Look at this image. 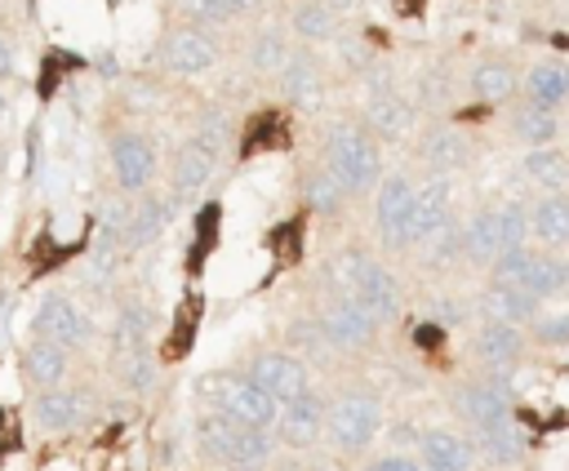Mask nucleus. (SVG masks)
Returning a JSON list of instances; mask_svg holds the SVG:
<instances>
[{
  "label": "nucleus",
  "mask_w": 569,
  "mask_h": 471,
  "mask_svg": "<svg viewBox=\"0 0 569 471\" xmlns=\"http://www.w3.org/2000/svg\"><path fill=\"white\" fill-rule=\"evenodd\" d=\"M267 249L280 258V262H298L302 258V222H280L271 236H267Z\"/></svg>",
  "instance_id": "obj_41"
},
{
  "label": "nucleus",
  "mask_w": 569,
  "mask_h": 471,
  "mask_svg": "<svg viewBox=\"0 0 569 471\" xmlns=\"http://www.w3.org/2000/svg\"><path fill=\"white\" fill-rule=\"evenodd\" d=\"M325 169L342 182L347 196H365L378 182V169H382L373 133L360 129V124H333L329 142H325Z\"/></svg>",
  "instance_id": "obj_2"
},
{
  "label": "nucleus",
  "mask_w": 569,
  "mask_h": 471,
  "mask_svg": "<svg viewBox=\"0 0 569 471\" xmlns=\"http://www.w3.org/2000/svg\"><path fill=\"white\" fill-rule=\"evenodd\" d=\"M507 249H511V236H507V209H502V204L480 209V213L467 222V262L493 267Z\"/></svg>",
  "instance_id": "obj_15"
},
{
  "label": "nucleus",
  "mask_w": 569,
  "mask_h": 471,
  "mask_svg": "<svg viewBox=\"0 0 569 471\" xmlns=\"http://www.w3.org/2000/svg\"><path fill=\"white\" fill-rule=\"evenodd\" d=\"M120 382L129 391H147L156 382V360L151 351H133V355H120Z\"/></svg>",
  "instance_id": "obj_40"
},
{
  "label": "nucleus",
  "mask_w": 569,
  "mask_h": 471,
  "mask_svg": "<svg viewBox=\"0 0 569 471\" xmlns=\"http://www.w3.org/2000/svg\"><path fill=\"white\" fill-rule=\"evenodd\" d=\"M280 89H284L289 98H316V89H320V67H316V58H311V53H289V62H284V71H280Z\"/></svg>",
  "instance_id": "obj_35"
},
{
  "label": "nucleus",
  "mask_w": 569,
  "mask_h": 471,
  "mask_svg": "<svg viewBox=\"0 0 569 471\" xmlns=\"http://www.w3.org/2000/svg\"><path fill=\"white\" fill-rule=\"evenodd\" d=\"M147 307L138 298H124L120 302V315H116V355H133V351H147Z\"/></svg>",
  "instance_id": "obj_32"
},
{
  "label": "nucleus",
  "mask_w": 569,
  "mask_h": 471,
  "mask_svg": "<svg viewBox=\"0 0 569 471\" xmlns=\"http://www.w3.org/2000/svg\"><path fill=\"white\" fill-rule=\"evenodd\" d=\"M31 329H36V338L58 342V347H67V351L80 347V342L89 338V320H84V311H80L71 298H62V293H53V298H44V302L36 307Z\"/></svg>",
  "instance_id": "obj_11"
},
{
  "label": "nucleus",
  "mask_w": 569,
  "mask_h": 471,
  "mask_svg": "<svg viewBox=\"0 0 569 471\" xmlns=\"http://www.w3.org/2000/svg\"><path fill=\"white\" fill-rule=\"evenodd\" d=\"M213 58H218V44H213V36H209L204 27H196V22L169 31L164 44H160V62H164L169 71H178V76H200V71L213 67Z\"/></svg>",
  "instance_id": "obj_10"
},
{
  "label": "nucleus",
  "mask_w": 569,
  "mask_h": 471,
  "mask_svg": "<svg viewBox=\"0 0 569 471\" xmlns=\"http://www.w3.org/2000/svg\"><path fill=\"white\" fill-rule=\"evenodd\" d=\"M471 93H476L480 102H502V98L516 93V71H511L507 62H480V67L471 71Z\"/></svg>",
  "instance_id": "obj_33"
},
{
  "label": "nucleus",
  "mask_w": 569,
  "mask_h": 471,
  "mask_svg": "<svg viewBox=\"0 0 569 471\" xmlns=\"http://www.w3.org/2000/svg\"><path fill=\"white\" fill-rule=\"evenodd\" d=\"M493 275L498 280H511L520 289H529L533 298H560L565 293V262L547 253H533V249H507L498 262H493Z\"/></svg>",
  "instance_id": "obj_5"
},
{
  "label": "nucleus",
  "mask_w": 569,
  "mask_h": 471,
  "mask_svg": "<svg viewBox=\"0 0 569 471\" xmlns=\"http://www.w3.org/2000/svg\"><path fill=\"white\" fill-rule=\"evenodd\" d=\"M365 120H369V129H373L378 138H405L409 124H413V107H409L400 93H391V89L382 84L378 93H369Z\"/></svg>",
  "instance_id": "obj_21"
},
{
  "label": "nucleus",
  "mask_w": 569,
  "mask_h": 471,
  "mask_svg": "<svg viewBox=\"0 0 569 471\" xmlns=\"http://www.w3.org/2000/svg\"><path fill=\"white\" fill-rule=\"evenodd\" d=\"M227 4H231V9H236V13H244V9H249V4H253V0H227Z\"/></svg>",
  "instance_id": "obj_47"
},
{
  "label": "nucleus",
  "mask_w": 569,
  "mask_h": 471,
  "mask_svg": "<svg viewBox=\"0 0 569 471\" xmlns=\"http://www.w3.org/2000/svg\"><path fill=\"white\" fill-rule=\"evenodd\" d=\"M80 418H84V395L80 391H67V387H40V395H36V422H40V431H71V427H80Z\"/></svg>",
  "instance_id": "obj_19"
},
{
  "label": "nucleus",
  "mask_w": 569,
  "mask_h": 471,
  "mask_svg": "<svg viewBox=\"0 0 569 471\" xmlns=\"http://www.w3.org/2000/svg\"><path fill=\"white\" fill-rule=\"evenodd\" d=\"M111 169H116L120 191H142L156 178V147L142 133L124 129L111 138Z\"/></svg>",
  "instance_id": "obj_12"
},
{
  "label": "nucleus",
  "mask_w": 569,
  "mask_h": 471,
  "mask_svg": "<svg viewBox=\"0 0 569 471\" xmlns=\"http://www.w3.org/2000/svg\"><path fill=\"white\" fill-rule=\"evenodd\" d=\"M560 4H565V9H569V0H560Z\"/></svg>",
  "instance_id": "obj_51"
},
{
  "label": "nucleus",
  "mask_w": 569,
  "mask_h": 471,
  "mask_svg": "<svg viewBox=\"0 0 569 471\" xmlns=\"http://www.w3.org/2000/svg\"><path fill=\"white\" fill-rule=\"evenodd\" d=\"M173 209H178V196H147L142 204H133L129 213V231H124V249H142L151 244L169 222H173Z\"/></svg>",
  "instance_id": "obj_18"
},
{
  "label": "nucleus",
  "mask_w": 569,
  "mask_h": 471,
  "mask_svg": "<svg viewBox=\"0 0 569 471\" xmlns=\"http://www.w3.org/2000/svg\"><path fill=\"white\" fill-rule=\"evenodd\" d=\"M325 422H329V409L316 391H302L293 400L280 404V418H276V440L289 444V449H311L320 435H325Z\"/></svg>",
  "instance_id": "obj_9"
},
{
  "label": "nucleus",
  "mask_w": 569,
  "mask_h": 471,
  "mask_svg": "<svg viewBox=\"0 0 569 471\" xmlns=\"http://www.w3.org/2000/svg\"><path fill=\"white\" fill-rule=\"evenodd\" d=\"M529 240H538L542 249L569 244V200H565L560 191H547V196L529 209Z\"/></svg>",
  "instance_id": "obj_20"
},
{
  "label": "nucleus",
  "mask_w": 569,
  "mask_h": 471,
  "mask_svg": "<svg viewBox=\"0 0 569 471\" xmlns=\"http://www.w3.org/2000/svg\"><path fill=\"white\" fill-rule=\"evenodd\" d=\"M422 471H471V444L453 431L422 435Z\"/></svg>",
  "instance_id": "obj_25"
},
{
  "label": "nucleus",
  "mask_w": 569,
  "mask_h": 471,
  "mask_svg": "<svg viewBox=\"0 0 569 471\" xmlns=\"http://www.w3.org/2000/svg\"><path fill=\"white\" fill-rule=\"evenodd\" d=\"M4 116H9V98L0 93V124H4Z\"/></svg>",
  "instance_id": "obj_48"
},
{
  "label": "nucleus",
  "mask_w": 569,
  "mask_h": 471,
  "mask_svg": "<svg viewBox=\"0 0 569 471\" xmlns=\"http://www.w3.org/2000/svg\"><path fill=\"white\" fill-rule=\"evenodd\" d=\"M191 138H196V142H204L209 151H218V156H222V151H227V120H222L218 111H209V116L196 124V133H191Z\"/></svg>",
  "instance_id": "obj_44"
},
{
  "label": "nucleus",
  "mask_w": 569,
  "mask_h": 471,
  "mask_svg": "<svg viewBox=\"0 0 569 471\" xmlns=\"http://www.w3.org/2000/svg\"><path fill=\"white\" fill-rule=\"evenodd\" d=\"M476 355L489 369H511L520 360V329L502 324V320H485L480 333H476Z\"/></svg>",
  "instance_id": "obj_23"
},
{
  "label": "nucleus",
  "mask_w": 569,
  "mask_h": 471,
  "mask_svg": "<svg viewBox=\"0 0 569 471\" xmlns=\"http://www.w3.org/2000/svg\"><path fill=\"white\" fill-rule=\"evenodd\" d=\"M365 267H369V253H360V249L333 253V262H329V284H333V293H356Z\"/></svg>",
  "instance_id": "obj_38"
},
{
  "label": "nucleus",
  "mask_w": 569,
  "mask_h": 471,
  "mask_svg": "<svg viewBox=\"0 0 569 471\" xmlns=\"http://www.w3.org/2000/svg\"><path fill=\"white\" fill-rule=\"evenodd\" d=\"M365 471H422V462H413L405 453H387V458H373Z\"/></svg>",
  "instance_id": "obj_45"
},
{
  "label": "nucleus",
  "mask_w": 569,
  "mask_h": 471,
  "mask_svg": "<svg viewBox=\"0 0 569 471\" xmlns=\"http://www.w3.org/2000/svg\"><path fill=\"white\" fill-rule=\"evenodd\" d=\"M22 369H27V378H31L36 387H62V378H67V347L36 338V342L22 351Z\"/></svg>",
  "instance_id": "obj_26"
},
{
  "label": "nucleus",
  "mask_w": 569,
  "mask_h": 471,
  "mask_svg": "<svg viewBox=\"0 0 569 471\" xmlns=\"http://www.w3.org/2000/svg\"><path fill=\"white\" fill-rule=\"evenodd\" d=\"M329 4H347V0H329Z\"/></svg>",
  "instance_id": "obj_50"
},
{
  "label": "nucleus",
  "mask_w": 569,
  "mask_h": 471,
  "mask_svg": "<svg viewBox=\"0 0 569 471\" xmlns=\"http://www.w3.org/2000/svg\"><path fill=\"white\" fill-rule=\"evenodd\" d=\"M560 298H569V262H565V293Z\"/></svg>",
  "instance_id": "obj_49"
},
{
  "label": "nucleus",
  "mask_w": 569,
  "mask_h": 471,
  "mask_svg": "<svg viewBox=\"0 0 569 471\" xmlns=\"http://www.w3.org/2000/svg\"><path fill=\"white\" fill-rule=\"evenodd\" d=\"M538 302H542V298H533L529 289H520V284H511V280H493V289L480 293V315L520 329V324H533Z\"/></svg>",
  "instance_id": "obj_16"
},
{
  "label": "nucleus",
  "mask_w": 569,
  "mask_h": 471,
  "mask_svg": "<svg viewBox=\"0 0 569 471\" xmlns=\"http://www.w3.org/2000/svg\"><path fill=\"white\" fill-rule=\"evenodd\" d=\"M413 182L405 173H387L378 182V200H373V222H378V240L387 249H409V231H413Z\"/></svg>",
  "instance_id": "obj_6"
},
{
  "label": "nucleus",
  "mask_w": 569,
  "mask_h": 471,
  "mask_svg": "<svg viewBox=\"0 0 569 471\" xmlns=\"http://www.w3.org/2000/svg\"><path fill=\"white\" fill-rule=\"evenodd\" d=\"M351 298H360L378 320H391V315L400 311V284H396V275H391L382 262H373V258H369V267H365V275H360V284H356Z\"/></svg>",
  "instance_id": "obj_22"
},
{
  "label": "nucleus",
  "mask_w": 569,
  "mask_h": 471,
  "mask_svg": "<svg viewBox=\"0 0 569 471\" xmlns=\"http://www.w3.org/2000/svg\"><path fill=\"white\" fill-rule=\"evenodd\" d=\"M445 227H449V178L436 173L431 182H422L413 191V231H409V240L413 244H431Z\"/></svg>",
  "instance_id": "obj_14"
},
{
  "label": "nucleus",
  "mask_w": 569,
  "mask_h": 471,
  "mask_svg": "<svg viewBox=\"0 0 569 471\" xmlns=\"http://www.w3.org/2000/svg\"><path fill=\"white\" fill-rule=\"evenodd\" d=\"M316 324H320V333H325L329 347H338V351H360V347L373 338V329H378L382 320H378L360 298H351V293H333Z\"/></svg>",
  "instance_id": "obj_7"
},
{
  "label": "nucleus",
  "mask_w": 569,
  "mask_h": 471,
  "mask_svg": "<svg viewBox=\"0 0 569 471\" xmlns=\"http://www.w3.org/2000/svg\"><path fill=\"white\" fill-rule=\"evenodd\" d=\"M525 93L533 102H542V107H560L569 98V67L565 62H551V58L533 62L529 76H525Z\"/></svg>",
  "instance_id": "obj_28"
},
{
  "label": "nucleus",
  "mask_w": 569,
  "mask_h": 471,
  "mask_svg": "<svg viewBox=\"0 0 569 471\" xmlns=\"http://www.w3.org/2000/svg\"><path fill=\"white\" fill-rule=\"evenodd\" d=\"M204 400L209 409H222L227 418L244 422V427H262V431H276V418H280V400L271 391H262L249 373H213L204 382Z\"/></svg>",
  "instance_id": "obj_3"
},
{
  "label": "nucleus",
  "mask_w": 569,
  "mask_h": 471,
  "mask_svg": "<svg viewBox=\"0 0 569 471\" xmlns=\"http://www.w3.org/2000/svg\"><path fill=\"white\" fill-rule=\"evenodd\" d=\"M422 160H427L436 173L462 169V164H467V138H462L458 129H445V124H436V129L422 138Z\"/></svg>",
  "instance_id": "obj_30"
},
{
  "label": "nucleus",
  "mask_w": 569,
  "mask_h": 471,
  "mask_svg": "<svg viewBox=\"0 0 569 471\" xmlns=\"http://www.w3.org/2000/svg\"><path fill=\"white\" fill-rule=\"evenodd\" d=\"M533 338H538L542 347H565V342H569V311L533 315Z\"/></svg>",
  "instance_id": "obj_42"
},
{
  "label": "nucleus",
  "mask_w": 569,
  "mask_h": 471,
  "mask_svg": "<svg viewBox=\"0 0 569 471\" xmlns=\"http://www.w3.org/2000/svg\"><path fill=\"white\" fill-rule=\"evenodd\" d=\"M525 178L538 182L542 191H565L569 187V156H560L556 147H533L525 156Z\"/></svg>",
  "instance_id": "obj_31"
},
{
  "label": "nucleus",
  "mask_w": 569,
  "mask_h": 471,
  "mask_svg": "<svg viewBox=\"0 0 569 471\" xmlns=\"http://www.w3.org/2000/svg\"><path fill=\"white\" fill-rule=\"evenodd\" d=\"M196 329H200V298H182L173 311V338L164 342V360H182L196 342Z\"/></svg>",
  "instance_id": "obj_36"
},
{
  "label": "nucleus",
  "mask_w": 569,
  "mask_h": 471,
  "mask_svg": "<svg viewBox=\"0 0 569 471\" xmlns=\"http://www.w3.org/2000/svg\"><path fill=\"white\" fill-rule=\"evenodd\" d=\"M249 62H253V71H262V76H280L284 62H289L284 36H280V31H258L253 44H249Z\"/></svg>",
  "instance_id": "obj_37"
},
{
  "label": "nucleus",
  "mask_w": 569,
  "mask_h": 471,
  "mask_svg": "<svg viewBox=\"0 0 569 471\" xmlns=\"http://www.w3.org/2000/svg\"><path fill=\"white\" fill-rule=\"evenodd\" d=\"M218 151H209L204 142H187L182 151H178V164H173V196L178 200H191L196 191H204L209 187V178H213V169H218Z\"/></svg>",
  "instance_id": "obj_17"
},
{
  "label": "nucleus",
  "mask_w": 569,
  "mask_h": 471,
  "mask_svg": "<svg viewBox=\"0 0 569 471\" xmlns=\"http://www.w3.org/2000/svg\"><path fill=\"white\" fill-rule=\"evenodd\" d=\"M244 373H249L262 391H271L280 404L293 400V395H302V391H311L307 360H298V355H289V351H258Z\"/></svg>",
  "instance_id": "obj_8"
},
{
  "label": "nucleus",
  "mask_w": 569,
  "mask_h": 471,
  "mask_svg": "<svg viewBox=\"0 0 569 471\" xmlns=\"http://www.w3.org/2000/svg\"><path fill=\"white\" fill-rule=\"evenodd\" d=\"M556 129H560L556 107H542V102H533V98H525V102L516 107V116H511V133H516L520 142H529V147H547V142L556 138Z\"/></svg>",
  "instance_id": "obj_27"
},
{
  "label": "nucleus",
  "mask_w": 569,
  "mask_h": 471,
  "mask_svg": "<svg viewBox=\"0 0 569 471\" xmlns=\"http://www.w3.org/2000/svg\"><path fill=\"white\" fill-rule=\"evenodd\" d=\"M9 71H13V49H9V40L0 36V80H4Z\"/></svg>",
  "instance_id": "obj_46"
},
{
  "label": "nucleus",
  "mask_w": 569,
  "mask_h": 471,
  "mask_svg": "<svg viewBox=\"0 0 569 471\" xmlns=\"http://www.w3.org/2000/svg\"><path fill=\"white\" fill-rule=\"evenodd\" d=\"M476 431V444H480V453L485 458H493V462H516L520 453H525V435L516 431V422L511 418H498V422H485V427H471Z\"/></svg>",
  "instance_id": "obj_29"
},
{
  "label": "nucleus",
  "mask_w": 569,
  "mask_h": 471,
  "mask_svg": "<svg viewBox=\"0 0 569 471\" xmlns=\"http://www.w3.org/2000/svg\"><path fill=\"white\" fill-rule=\"evenodd\" d=\"M338 4H320V0H302L298 9H293V31L302 36V40H329L333 31H338V13H333Z\"/></svg>",
  "instance_id": "obj_34"
},
{
  "label": "nucleus",
  "mask_w": 569,
  "mask_h": 471,
  "mask_svg": "<svg viewBox=\"0 0 569 471\" xmlns=\"http://www.w3.org/2000/svg\"><path fill=\"white\" fill-rule=\"evenodd\" d=\"M182 13H187L196 27H218V22H227L236 9H231L227 0H182Z\"/></svg>",
  "instance_id": "obj_43"
},
{
  "label": "nucleus",
  "mask_w": 569,
  "mask_h": 471,
  "mask_svg": "<svg viewBox=\"0 0 569 471\" xmlns=\"http://www.w3.org/2000/svg\"><path fill=\"white\" fill-rule=\"evenodd\" d=\"M307 200H311V209H320V213H338L342 200H347V191H342V182H338L329 169H320V173L307 178Z\"/></svg>",
  "instance_id": "obj_39"
},
{
  "label": "nucleus",
  "mask_w": 569,
  "mask_h": 471,
  "mask_svg": "<svg viewBox=\"0 0 569 471\" xmlns=\"http://www.w3.org/2000/svg\"><path fill=\"white\" fill-rule=\"evenodd\" d=\"M511 387L498 378V373H485L476 382H467L458 391V413L471 422V427H485V422H498V418H511Z\"/></svg>",
  "instance_id": "obj_13"
},
{
  "label": "nucleus",
  "mask_w": 569,
  "mask_h": 471,
  "mask_svg": "<svg viewBox=\"0 0 569 471\" xmlns=\"http://www.w3.org/2000/svg\"><path fill=\"white\" fill-rule=\"evenodd\" d=\"M262 147H267V151L289 147V120H284L280 111H253V116L244 120V133H240V160L258 156Z\"/></svg>",
  "instance_id": "obj_24"
},
{
  "label": "nucleus",
  "mask_w": 569,
  "mask_h": 471,
  "mask_svg": "<svg viewBox=\"0 0 569 471\" xmlns=\"http://www.w3.org/2000/svg\"><path fill=\"white\" fill-rule=\"evenodd\" d=\"M196 444L204 458H213L218 467H236V471H253L276 453V431L262 427H244L236 418H227L222 409H204L196 418Z\"/></svg>",
  "instance_id": "obj_1"
},
{
  "label": "nucleus",
  "mask_w": 569,
  "mask_h": 471,
  "mask_svg": "<svg viewBox=\"0 0 569 471\" xmlns=\"http://www.w3.org/2000/svg\"><path fill=\"white\" fill-rule=\"evenodd\" d=\"M325 431H329V444L342 449V453H360V449H369L373 435L382 431V404H378V395H369V391L342 395V400L329 409Z\"/></svg>",
  "instance_id": "obj_4"
}]
</instances>
